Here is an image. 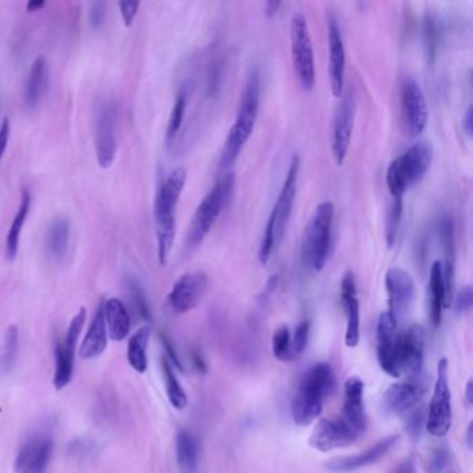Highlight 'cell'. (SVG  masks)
Here are the masks:
<instances>
[{"mask_svg":"<svg viewBox=\"0 0 473 473\" xmlns=\"http://www.w3.org/2000/svg\"><path fill=\"white\" fill-rule=\"evenodd\" d=\"M188 173L179 167L167 176L158 189L155 201L156 232H157V255L161 265H165L170 258L175 242V211L179 199L186 185Z\"/></svg>","mask_w":473,"mask_h":473,"instance_id":"obj_1","label":"cell"},{"mask_svg":"<svg viewBox=\"0 0 473 473\" xmlns=\"http://www.w3.org/2000/svg\"><path fill=\"white\" fill-rule=\"evenodd\" d=\"M335 378L331 365L316 364L309 368L291 400V418L296 425L308 426L321 415L325 398L334 391Z\"/></svg>","mask_w":473,"mask_h":473,"instance_id":"obj_2","label":"cell"},{"mask_svg":"<svg viewBox=\"0 0 473 473\" xmlns=\"http://www.w3.org/2000/svg\"><path fill=\"white\" fill-rule=\"evenodd\" d=\"M299 171H300V156L293 155L285 181H283L282 189H281L278 201L273 206L272 213H271L267 227H265L264 236H263L260 249H258V260L263 265L267 264L276 247L280 246L286 228L290 221L291 210H293L296 191H298Z\"/></svg>","mask_w":473,"mask_h":473,"instance_id":"obj_3","label":"cell"},{"mask_svg":"<svg viewBox=\"0 0 473 473\" xmlns=\"http://www.w3.org/2000/svg\"><path fill=\"white\" fill-rule=\"evenodd\" d=\"M258 109H260V76L257 71H253L240 97L236 119L225 139L221 153L222 167H231L239 157L240 152L254 130Z\"/></svg>","mask_w":473,"mask_h":473,"instance_id":"obj_4","label":"cell"},{"mask_svg":"<svg viewBox=\"0 0 473 473\" xmlns=\"http://www.w3.org/2000/svg\"><path fill=\"white\" fill-rule=\"evenodd\" d=\"M432 158L433 149L431 143L418 142L391 161L386 173V183L391 198L403 199L404 193L428 173Z\"/></svg>","mask_w":473,"mask_h":473,"instance_id":"obj_5","label":"cell"},{"mask_svg":"<svg viewBox=\"0 0 473 473\" xmlns=\"http://www.w3.org/2000/svg\"><path fill=\"white\" fill-rule=\"evenodd\" d=\"M335 206L332 201H322L307 227L301 245V260L308 270H324L331 254L332 225Z\"/></svg>","mask_w":473,"mask_h":473,"instance_id":"obj_6","label":"cell"},{"mask_svg":"<svg viewBox=\"0 0 473 473\" xmlns=\"http://www.w3.org/2000/svg\"><path fill=\"white\" fill-rule=\"evenodd\" d=\"M234 183V174H227L219 178L213 189L204 196L203 201L194 211L191 227H189L188 236H186L189 247H196L201 245L204 237L213 229L217 219H219L228 201L231 198Z\"/></svg>","mask_w":473,"mask_h":473,"instance_id":"obj_7","label":"cell"},{"mask_svg":"<svg viewBox=\"0 0 473 473\" xmlns=\"http://www.w3.org/2000/svg\"><path fill=\"white\" fill-rule=\"evenodd\" d=\"M290 50L299 83L306 91H311L316 85V60L308 22L303 13L291 15Z\"/></svg>","mask_w":473,"mask_h":473,"instance_id":"obj_8","label":"cell"},{"mask_svg":"<svg viewBox=\"0 0 473 473\" xmlns=\"http://www.w3.org/2000/svg\"><path fill=\"white\" fill-rule=\"evenodd\" d=\"M451 391L449 386V362L442 358L437 364V379L434 383L433 397L429 404L426 416V431L432 436L444 437L451 429Z\"/></svg>","mask_w":473,"mask_h":473,"instance_id":"obj_9","label":"cell"},{"mask_svg":"<svg viewBox=\"0 0 473 473\" xmlns=\"http://www.w3.org/2000/svg\"><path fill=\"white\" fill-rule=\"evenodd\" d=\"M94 152L97 165L102 168L112 167L117 155V104L103 101L96 112L94 122Z\"/></svg>","mask_w":473,"mask_h":473,"instance_id":"obj_10","label":"cell"},{"mask_svg":"<svg viewBox=\"0 0 473 473\" xmlns=\"http://www.w3.org/2000/svg\"><path fill=\"white\" fill-rule=\"evenodd\" d=\"M425 354V332L419 325H411L410 328L397 335V367L400 377L416 379L424 367Z\"/></svg>","mask_w":473,"mask_h":473,"instance_id":"obj_11","label":"cell"},{"mask_svg":"<svg viewBox=\"0 0 473 473\" xmlns=\"http://www.w3.org/2000/svg\"><path fill=\"white\" fill-rule=\"evenodd\" d=\"M401 109L411 137L421 135L428 125V103L421 85L413 76H406L401 83Z\"/></svg>","mask_w":473,"mask_h":473,"instance_id":"obj_12","label":"cell"},{"mask_svg":"<svg viewBox=\"0 0 473 473\" xmlns=\"http://www.w3.org/2000/svg\"><path fill=\"white\" fill-rule=\"evenodd\" d=\"M355 119V97L352 92L340 97L332 120V155L337 165L346 160Z\"/></svg>","mask_w":473,"mask_h":473,"instance_id":"obj_13","label":"cell"},{"mask_svg":"<svg viewBox=\"0 0 473 473\" xmlns=\"http://www.w3.org/2000/svg\"><path fill=\"white\" fill-rule=\"evenodd\" d=\"M209 288V276L201 271L179 276L168 295V303L176 314H186L203 300Z\"/></svg>","mask_w":473,"mask_h":473,"instance_id":"obj_14","label":"cell"},{"mask_svg":"<svg viewBox=\"0 0 473 473\" xmlns=\"http://www.w3.org/2000/svg\"><path fill=\"white\" fill-rule=\"evenodd\" d=\"M361 434L357 433L344 419H321L309 436V446L319 452L352 446Z\"/></svg>","mask_w":473,"mask_h":473,"instance_id":"obj_15","label":"cell"},{"mask_svg":"<svg viewBox=\"0 0 473 473\" xmlns=\"http://www.w3.org/2000/svg\"><path fill=\"white\" fill-rule=\"evenodd\" d=\"M386 291L388 298V313L396 321L404 318L410 311L415 299V282L413 276L400 267H391L386 273Z\"/></svg>","mask_w":473,"mask_h":473,"instance_id":"obj_16","label":"cell"},{"mask_svg":"<svg viewBox=\"0 0 473 473\" xmlns=\"http://www.w3.org/2000/svg\"><path fill=\"white\" fill-rule=\"evenodd\" d=\"M53 439L48 434H35L22 444L15 457V473H46L52 459Z\"/></svg>","mask_w":473,"mask_h":473,"instance_id":"obj_17","label":"cell"},{"mask_svg":"<svg viewBox=\"0 0 473 473\" xmlns=\"http://www.w3.org/2000/svg\"><path fill=\"white\" fill-rule=\"evenodd\" d=\"M329 81L335 97L344 96V74H346V50L339 22L335 15H328Z\"/></svg>","mask_w":473,"mask_h":473,"instance_id":"obj_18","label":"cell"},{"mask_svg":"<svg viewBox=\"0 0 473 473\" xmlns=\"http://www.w3.org/2000/svg\"><path fill=\"white\" fill-rule=\"evenodd\" d=\"M397 321L388 311L380 314L378 321V361L383 372L400 378L397 367Z\"/></svg>","mask_w":473,"mask_h":473,"instance_id":"obj_19","label":"cell"},{"mask_svg":"<svg viewBox=\"0 0 473 473\" xmlns=\"http://www.w3.org/2000/svg\"><path fill=\"white\" fill-rule=\"evenodd\" d=\"M424 393H425V385L418 378L411 382L395 383L383 395V411L388 415L406 414L421 401Z\"/></svg>","mask_w":473,"mask_h":473,"instance_id":"obj_20","label":"cell"},{"mask_svg":"<svg viewBox=\"0 0 473 473\" xmlns=\"http://www.w3.org/2000/svg\"><path fill=\"white\" fill-rule=\"evenodd\" d=\"M365 385L358 377H352L344 383V406L342 419L357 433L362 434L367 429V413L364 406Z\"/></svg>","mask_w":473,"mask_h":473,"instance_id":"obj_21","label":"cell"},{"mask_svg":"<svg viewBox=\"0 0 473 473\" xmlns=\"http://www.w3.org/2000/svg\"><path fill=\"white\" fill-rule=\"evenodd\" d=\"M340 299L346 314V346L353 349L360 342V300H358L357 283L352 271L344 273L340 286Z\"/></svg>","mask_w":473,"mask_h":473,"instance_id":"obj_22","label":"cell"},{"mask_svg":"<svg viewBox=\"0 0 473 473\" xmlns=\"http://www.w3.org/2000/svg\"><path fill=\"white\" fill-rule=\"evenodd\" d=\"M397 440L398 436L386 437V439L380 440L379 443L375 444V446L370 447V449L361 452V454L334 460V461L329 462L328 469L332 470V472L346 473L370 467V465L379 461L383 455L388 454L391 447L397 443Z\"/></svg>","mask_w":473,"mask_h":473,"instance_id":"obj_23","label":"cell"},{"mask_svg":"<svg viewBox=\"0 0 473 473\" xmlns=\"http://www.w3.org/2000/svg\"><path fill=\"white\" fill-rule=\"evenodd\" d=\"M107 328L104 321L103 303L97 307L94 319L89 325L88 332L79 347V357L83 360H92L103 354L107 347Z\"/></svg>","mask_w":473,"mask_h":473,"instance_id":"obj_24","label":"cell"},{"mask_svg":"<svg viewBox=\"0 0 473 473\" xmlns=\"http://www.w3.org/2000/svg\"><path fill=\"white\" fill-rule=\"evenodd\" d=\"M429 316L432 325L437 328L442 324L443 309L446 308V285H444L443 263L434 261L429 273L428 285Z\"/></svg>","mask_w":473,"mask_h":473,"instance_id":"obj_25","label":"cell"},{"mask_svg":"<svg viewBox=\"0 0 473 473\" xmlns=\"http://www.w3.org/2000/svg\"><path fill=\"white\" fill-rule=\"evenodd\" d=\"M71 224L66 217H58L49 225L45 236L46 253L49 258L60 263L67 254L70 242Z\"/></svg>","mask_w":473,"mask_h":473,"instance_id":"obj_26","label":"cell"},{"mask_svg":"<svg viewBox=\"0 0 473 473\" xmlns=\"http://www.w3.org/2000/svg\"><path fill=\"white\" fill-rule=\"evenodd\" d=\"M107 335L114 342H121L130 331V317L120 299L112 298L103 303Z\"/></svg>","mask_w":473,"mask_h":473,"instance_id":"obj_27","label":"cell"},{"mask_svg":"<svg viewBox=\"0 0 473 473\" xmlns=\"http://www.w3.org/2000/svg\"><path fill=\"white\" fill-rule=\"evenodd\" d=\"M48 83V63L43 56H38L31 64L25 84L24 101L28 107H37L45 94Z\"/></svg>","mask_w":473,"mask_h":473,"instance_id":"obj_28","label":"cell"},{"mask_svg":"<svg viewBox=\"0 0 473 473\" xmlns=\"http://www.w3.org/2000/svg\"><path fill=\"white\" fill-rule=\"evenodd\" d=\"M31 207V194L28 189H22V201H20V207L17 210L14 219L10 225L9 232L6 236V257L7 260L13 261L19 253L20 235H22V227L27 221L28 214H30Z\"/></svg>","mask_w":473,"mask_h":473,"instance_id":"obj_29","label":"cell"},{"mask_svg":"<svg viewBox=\"0 0 473 473\" xmlns=\"http://www.w3.org/2000/svg\"><path fill=\"white\" fill-rule=\"evenodd\" d=\"M176 460L185 473H193L198 469L199 442L189 431H179L176 434Z\"/></svg>","mask_w":473,"mask_h":473,"instance_id":"obj_30","label":"cell"},{"mask_svg":"<svg viewBox=\"0 0 473 473\" xmlns=\"http://www.w3.org/2000/svg\"><path fill=\"white\" fill-rule=\"evenodd\" d=\"M150 334L152 328L143 326L138 329L128 342V362L139 373H145L147 370V344H149Z\"/></svg>","mask_w":473,"mask_h":473,"instance_id":"obj_31","label":"cell"},{"mask_svg":"<svg viewBox=\"0 0 473 473\" xmlns=\"http://www.w3.org/2000/svg\"><path fill=\"white\" fill-rule=\"evenodd\" d=\"M74 358L76 354L64 347L63 342H58L55 346V377L53 385L58 390L66 388L73 379Z\"/></svg>","mask_w":473,"mask_h":473,"instance_id":"obj_32","label":"cell"},{"mask_svg":"<svg viewBox=\"0 0 473 473\" xmlns=\"http://www.w3.org/2000/svg\"><path fill=\"white\" fill-rule=\"evenodd\" d=\"M163 375H165V390H167L168 400L171 406L176 410H185L188 406V396L185 390L179 383L175 372H174L173 365L168 361L167 357H163Z\"/></svg>","mask_w":473,"mask_h":473,"instance_id":"obj_33","label":"cell"},{"mask_svg":"<svg viewBox=\"0 0 473 473\" xmlns=\"http://www.w3.org/2000/svg\"><path fill=\"white\" fill-rule=\"evenodd\" d=\"M17 352H19V329H17L15 325H13L7 329L4 353H2V357H0V368H2V370H4V372L12 370L15 362V357H17Z\"/></svg>","mask_w":473,"mask_h":473,"instance_id":"obj_34","label":"cell"},{"mask_svg":"<svg viewBox=\"0 0 473 473\" xmlns=\"http://www.w3.org/2000/svg\"><path fill=\"white\" fill-rule=\"evenodd\" d=\"M401 216H403V199H393L388 210V221H386V240L388 247L393 246L397 237L400 228Z\"/></svg>","mask_w":473,"mask_h":473,"instance_id":"obj_35","label":"cell"},{"mask_svg":"<svg viewBox=\"0 0 473 473\" xmlns=\"http://www.w3.org/2000/svg\"><path fill=\"white\" fill-rule=\"evenodd\" d=\"M272 352L280 361H290L291 339L288 326H281L276 329L272 336Z\"/></svg>","mask_w":473,"mask_h":473,"instance_id":"obj_36","label":"cell"},{"mask_svg":"<svg viewBox=\"0 0 473 473\" xmlns=\"http://www.w3.org/2000/svg\"><path fill=\"white\" fill-rule=\"evenodd\" d=\"M186 110V96L183 94H179L176 97L175 104H174L173 112H171L170 120L167 125V143H171L174 138L178 134L179 129L183 127V117H185Z\"/></svg>","mask_w":473,"mask_h":473,"instance_id":"obj_37","label":"cell"},{"mask_svg":"<svg viewBox=\"0 0 473 473\" xmlns=\"http://www.w3.org/2000/svg\"><path fill=\"white\" fill-rule=\"evenodd\" d=\"M86 321V309H79L76 316L74 317L73 321L70 322V326H68L67 334L64 337V347L68 350V352L74 353L76 352V344H78L79 335L83 332L84 324Z\"/></svg>","mask_w":473,"mask_h":473,"instance_id":"obj_38","label":"cell"},{"mask_svg":"<svg viewBox=\"0 0 473 473\" xmlns=\"http://www.w3.org/2000/svg\"><path fill=\"white\" fill-rule=\"evenodd\" d=\"M309 336V322L303 321L299 325L295 331V336L291 340V358H298L299 355L303 354L308 344Z\"/></svg>","mask_w":473,"mask_h":473,"instance_id":"obj_39","label":"cell"},{"mask_svg":"<svg viewBox=\"0 0 473 473\" xmlns=\"http://www.w3.org/2000/svg\"><path fill=\"white\" fill-rule=\"evenodd\" d=\"M450 461L449 450L439 447L432 452L431 460L428 462V473H443L444 468Z\"/></svg>","mask_w":473,"mask_h":473,"instance_id":"obj_40","label":"cell"},{"mask_svg":"<svg viewBox=\"0 0 473 473\" xmlns=\"http://www.w3.org/2000/svg\"><path fill=\"white\" fill-rule=\"evenodd\" d=\"M130 293L134 299L135 306H137L138 313L140 314L143 319L150 321V308L149 304L146 301L145 295H143L142 289L137 282H130Z\"/></svg>","mask_w":473,"mask_h":473,"instance_id":"obj_41","label":"cell"},{"mask_svg":"<svg viewBox=\"0 0 473 473\" xmlns=\"http://www.w3.org/2000/svg\"><path fill=\"white\" fill-rule=\"evenodd\" d=\"M425 415H424V411L422 408L419 410L414 411L408 419H406V429H408V433L413 437L414 440H418L421 437L422 429L425 426Z\"/></svg>","mask_w":473,"mask_h":473,"instance_id":"obj_42","label":"cell"},{"mask_svg":"<svg viewBox=\"0 0 473 473\" xmlns=\"http://www.w3.org/2000/svg\"><path fill=\"white\" fill-rule=\"evenodd\" d=\"M472 288H470V286H464V288L459 291V295L455 296V313L460 314V316H461V314L468 313V311L470 309V307H472Z\"/></svg>","mask_w":473,"mask_h":473,"instance_id":"obj_43","label":"cell"},{"mask_svg":"<svg viewBox=\"0 0 473 473\" xmlns=\"http://www.w3.org/2000/svg\"><path fill=\"white\" fill-rule=\"evenodd\" d=\"M106 19V4L104 2H94L89 10V24L94 30H99Z\"/></svg>","mask_w":473,"mask_h":473,"instance_id":"obj_44","label":"cell"},{"mask_svg":"<svg viewBox=\"0 0 473 473\" xmlns=\"http://www.w3.org/2000/svg\"><path fill=\"white\" fill-rule=\"evenodd\" d=\"M139 6V2H120V13H121L122 20H124V24L127 27H130L134 22Z\"/></svg>","mask_w":473,"mask_h":473,"instance_id":"obj_45","label":"cell"},{"mask_svg":"<svg viewBox=\"0 0 473 473\" xmlns=\"http://www.w3.org/2000/svg\"><path fill=\"white\" fill-rule=\"evenodd\" d=\"M10 139V121L9 119H4L0 124V165L4 160V153H6L7 146H9Z\"/></svg>","mask_w":473,"mask_h":473,"instance_id":"obj_46","label":"cell"},{"mask_svg":"<svg viewBox=\"0 0 473 473\" xmlns=\"http://www.w3.org/2000/svg\"><path fill=\"white\" fill-rule=\"evenodd\" d=\"M161 342H163V346H165V352H167V360L170 362H173L179 370H183V364L179 361L178 354H176L175 349H174L171 340L168 339L165 335H161Z\"/></svg>","mask_w":473,"mask_h":473,"instance_id":"obj_47","label":"cell"},{"mask_svg":"<svg viewBox=\"0 0 473 473\" xmlns=\"http://www.w3.org/2000/svg\"><path fill=\"white\" fill-rule=\"evenodd\" d=\"M391 473H415L413 460H404V461L400 462L395 469L391 470Z\"/></svg>","mask_w":473,"mask_h":473,"instance_id":"obj_48","label":"cell"},{"mask_svg":"<svg viewBox=\"0 0 473 473\" xmlns=\"http://www.w3.org/2000/svg\"><path fill=\"white\" fill-rule=\"evenodd\" d=\"M472 106H469L468 107L467 112H465L464 119H462V128H464L465 134H467L468 137L472 135Z\"/></svg>","mask_w":473,"mask_h":473,"instance_id":"obj_49","label":"cell"},{"mask_svg":"<svg viewBox=\"0 0 473 473\" xmlns=\"http://www.w3.org/2000/svg\"><path fill=\"white\" fill-rule=\"evenodd\" d=\"M192 360H193L194 368H196L199 372L206 373V362H204L203 358H201L199 353L194 352L193 354H192Z\"/></svg>","mask_w":473,"mask_h":473,"instance_id":"obj_50","label":"cell"},{"mask_svg":"<svg viewBox=\"0 0 473 473\" xmlns=\"http://www.w3.org/2000/svg\"><path fill=\"white\" fill-rule=\"evenodd\" d=\"M280 7L281 2H273V0H270V2H267L264 6L265 15H267V17H272V15L276 14V12H278Z\"/></svg>","mask_w":473,"mask_h":473,"instance_id":"obj_51","label":"cell"},{"mask_svg":"<svg viewBox=\"0 0 473 473\" xmlns=\"http://www.w3.org/2000/svg\"><path fill=\"white\" fill-rule=\"evenodd\" d=\"M45 6V2H40V0H31L30 4H27V10L30 13H34Z\"/></svg>","mask_w":473,"mask_h":473,"instance_id":"obj_52","label":"cell"},{"mask_svg":"<svg viewBox=\"0 0 473 473\" xmlns=\"http://www.w3.org/2000/svg\"><path fill=\"white\" fill-rule=\"evenodd\" d=\"M465 397H467L468 406L473 403V380H468L467 388H465Z\"/></svg>","mask_w":473,"mask_h":473,"instance_id":"obj_53","label":"cell"},{"mask_svg":"<svg viewBox=\"0 0 473 473\" xmlns=\"http://www.w3.org/2000/svg\"><path fill=\"white\" fill-rule=\"evenodd\" d=\"M472 431H473V425L472 424H470V425L468 426V432H467L468 449H472V442H473Z\"/></svg>","mask_w":473,"mask_h":473,"instance_id":"obj_54","label":"cell"},{"mask_svg":"<svg viewBox=\"0 0 473 473\" xmlns=\"http://www.w3.org/2000/svg\"><path fill=\"white\" fill-rule=\"evenodd\" d=\"M447 473H454V472H447Z\"/></svg>","mask_w":473,"mask_h":473,"instance_id":"obj_55","label":"cell"}]
</instances>
